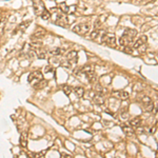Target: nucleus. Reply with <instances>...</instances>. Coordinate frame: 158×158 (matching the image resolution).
I'll return each instance as SVG.
<instances>
[{
    "label": "nucleus",
    "mask_w": 158,
    "mask_h": 158,
    "mask_svg": "<svg viewBox=\"0 0 158 158\" xmlns=\"http://www.w3.org/2000/svg\"><path fill=\"white\" fill-rule=\"evenodd\" d=\"M137 36V31L134 29H125L122 36L119 39V43L122 47H129L130 45L134 42L135 37Z\"/></svg>",
    "instance_id": "obj_1"
},
{
    "label": "nucleus",
    "mask_w": 158,
    "mask_h": 158,
    "mask_svg": "<svg viewBox=\"0 0 158 158\" xmlns=\"http://www.w3.org/2000/svg\"><path fill=\"white\" fill-rule=\"evenodd\" d=\"M51 17L54 18V23L59 27H68L70 24L69 22V18H68V15L65 14L63 12H56L54 15L51 14Z\"/></svg>",
    "instance_id": "obj_2"
},
{
    "label": "nucleus",
    "mask_w": 158,
    "mask_h": 158,
    "mask_svg": "<svg viewBox=\"0 0 158 158\" xmlns=\"http://www.w3.org/2000/svg\"><path fill=\"white\" fill-rule=\"evenodd\" d=\"M90 29H91V23L90 22H81L76 24L75 27H73V32L78 35H87L89 33Z\"/></svg>",
    "instance_id": "obj_3"
},
{
    "label": "nucleus",
    "mask_w": 158,
    "mask_h": 158,
    "mask_svg": "<svg viewBox=\"0 0 158 158\" xmlns=\"http://www.w3.org/2000/svg\"><path fill=\"white\" fill-rule=\"evenodd\" d=\"M101 43H105L110 47H116V38L113 34H108L103 32L101 35Z\"/></svg>",
    "instance_id": "obj_4"
},
{
    "label": "nucleus",
    "mask_w": 158,
    "mask_h": 158,
    "mask_svg": "<svg viewBox=\"0 0 158 158\" xmlns=\"http://www.w3.org/2000/svg\"><path fill=\"white\" fill-rule=\"evenodd\" d=\"M139 101H140L141 107L145 112H152L154 110V103L149 96H142L139 99Z\"/></svg>",
    "instance_id": "obj_5"
},
{
    "label": "nucleus",
    "mask_w": 158,
    "mask_h": 158,
    "mask_svg": "<svg viewBox=\"0 0 158 158\" xmlns=\"http://www.w3.org/2000/svg\"><path fill=\"white\" fill-rule=\"evenodd\" d=\"M33 9H34V13L36 15L40 16L43 13V11L45 10V7L41 0H33Z\"/></svg>",
    "instance_id": "obj_6"
},
{
    "label": "nucleus",
    "mask_w": 158,
    "mask_h": 158,
    "mask_svg": "<svg viewBox=\"0 0 158 158\" xmlns=\"http://www.w3.org/2000/svg\"><path fill=\"white\" fill-rule=\"evenodd\" d=\"M42 79H43V75L40 71L32 72V73L29 75V82L32 83V85H35L36 82L42 80Z\"/></svg>",
    "instance_id": "obj_7"
},
{
    "label": "nucleus",
    "mask_w": 158,
    "mask_h": 158,
    "mask_svg": "<svg viewBox=\"0 0 158 158\" xmlns=\"http://www.w3.org/2000/svg\"><path fill=\"white\" fill-rule=\"evenodd\" d=\"M113 95H115L116 97H118V98H120V99H122V100H125V99H128V98H129L130 94L128 93L127 91L120 90V91H114Z\"/></svg>",
    "instance_id": "obj_8"
},
{
    "label": "nucleus",
    "mask_w": 158,
    "mask_h": 158,
    "mask_svg": "<svg viewBox=\"0 0 158 158\" xmlns=\"http://www.w3.org/2000/svg\"><path fill=\"white\" fill-rule=\"evenodd\" d=\"M121 129H122V132L125 133V136H128V137H132V136H134V130H133V128L130 127V125H121Z\"/></svg>",
    "instance_id": "obj_9"
},
{
    "label": "nucleus",
    "mask_w": 158,
    "mask_h": 158,
    "mask_svg": "<svg viewBox=\"0 0 158 158\" xmlns=\"http://www.w3.org/2000/svg\"><path fill=\"white\" fill-rule=\"evenodd\" d=\"M67 59L70 62H77L78 60V53L76 51H71L68 53Z\"/></svg>",
    "instance_id": "obj_10"
},
{
    "label": "nucleus",
    "mask_w": 158,
    "mask_h": 158,
    "mask_svg": "<svg viewBox=\"0 0 158 158\" xmlns=\"http://www.w3.org/2000/svg\"><path fill=\"white\" fill-rule=\"evenodd\" d=\"M145 43H147V36L143 35V36H141L139 39H137V40H136V42L133 45V49L137 50L138 47H141V45H145Z\"/></svg>",
    "instance_id": "obj_11"
},
{
    "label": "nucleus",
    "mask_w": 158,
    "mask_h": 158,
    "mask_svg": "<svg viewBox=\"0 0 158 158\" xmlns=\"http://www.w3.org/2000/svg\"><path fill=\"white\" fill-rule=\"evenodd\" d=\"M93 102L97 105H102L105 103V98L101 96V94H96L93 96Z\"/></svg>",
    "instance_id": "obj_12"
},
{
    "label": "nucleus",
    "mask_w": 158,
    "mask_h": 158,
    "mask_svg": "<svg viewBox=\"0 0 158 158\" xmlns=\"http://www.w3.org/2000/svg\"><path fill=\"white\" fill-rule=\"evenodd\" d=\"M42 47V41L40 39H35V38H32L31 41V47L34 50H38Z\"/></svg>",
    "instance_id": "obj_13"
},
{
    "label": "nucleus",
    "mask_w": 158,
    "mask_h": 158,
    "mask_svg": "<svg viewBox=\"0 0 158 158\" xmlns=\"http://www.w3.org/2000/svg\"><path fill=\"white\" fill-rule=\"evenodd\" d=\"M130 125H131L132 128H139L142 125V119L140 117H135L130 121Z\"/></svg>",
    "instance_id": "obj_14"
},
{
    "label": "nucleus",
    "mask_w": 158,
    "mask_h": 158,
    "mask_svg": "<svg viewBox=\"0 0 158 158\" xmlns=\"http://www.w3.org/2000/svg\"><path fill=\"white\" fill-rule=\"evenodd\" d=\"M45 29H39L38 31H36L35 33L32 35V38H35V39H42V37L45 35Z\"/></svg>",
    "instance_id": "obj_15"
},
{
    "label": "nucleus",
    "mask_w": 158,
    "mask_h": 158,
    "mask_svg": "<svg viewBox=\"0 0 158 158\" xmlns=\"http://www.w3.org/2000/svg\"><path fill=\"white\" fill-rule=\"evenodd\" d=\"M85 77H87V79L90 81V82H94V81L96 80V73L94 72V70L85 73Z\"/></svg>",
    "instance_id": "obj_16"
},
{
    "label": "nucleus",
    "mask_w": 158,
    "mask_h": 158,
    "mask_svg": "<svg viewBox=\"0 0 158 158\" xmlns=\"http://www.w3.org/2000/svg\"><path fill=\"white\" fill-rule=\"evenodd\" d=\"M47 80L42 79V80L38 81V82H36L35 85H33V87H34V89H36V90H41V89H43V88L47 87Z\"/></svg>",
    "instance_id": "obj_17"
},
{
    "label": "nucleus",
    "mask_w": 158,
    "mask_h": 158,
    "mask_svg": "<svg viewBox=\"0 0 158 158\" xmlns=\"http://www.w3.org/2000/svg\"><path fill=\"white\" fill-rule=\"evenodd\" d=\"M20 145H21V147H23V148H25L27 145V132H23V133L21 134Z\"/></svg>",
    "instance_id": "obj_18"
},
{
    "label": "nucleus",
    "mask_w": 158,
    "mask_h": 158,
    "mask_svg": "<svg viewBox=\"0 0 158 158\" xmlns=\"http://www.w3.org/2000/svg\"><path fill=\"white\" fill-rule=\"evenodd\" d=\"M102 33L103 32H101L100 30H98V29L94 30V31L91 33V39L92 40H96V39L98 38V36H101L102 35Z\"/></svg>",
    "instance_id": "obj_19"
},
{
    "label": "nucleus",
    "mask_w": 158,
    "mask_h": 158,
    "mask_svg": "<svg viewBox=\"0 0 158 158\" xmlns=\"http://www.w3.org/2000/svg\"><path fill=\"white\" fill-rule=\"evenodd\" d=\"M73 90H74V92H75V94H76V96H77V97L81 98L83 95H85V89H83V88L77 87V88H75V89H73Z\"/></svg>",
    "instance_id": "obj_20"
},
{
    "label": "nucleus",
    "mask_w": 158,
    "mask_h": 158,
    "mask_svg": "<svg viewBox=\"0 0 158 158\" xmlns=\"http://www.w3.org/2000/svg\"><path fill=\"white\" fill-rule=\"evenodd\" d=\"M58 7H59V9H60V11L63 12L65 14H68L70 12V7H69V5H67V3H65V2L60 3V4L58 5Z\"/></svg>",
    "instance_id": "obj_21"
},
{
    "label": "nucleus",
    "mask_w": 158,
    "mask_h": 158,
    "mask_svg": "<svg viewBox=\"0 0 158 158\" xmlns=\"http://www.w3.org/2000/svg\"><path fill=\"white\" fill-rule=\"evenodd\" d=\"M62 50L60 49V47H54L53 50H51L50 51V55L52 56H59L61 55V53H62Z\"/></svg>",
    "instance_id": "obj_22"
},
{
    "label": "nucleus",
    "mask_w": 158,
    "mask_h": 158,
    "mask_svg": "<svg viewBox=\"0 0 158 158\" xmlns=\"http://www.w3.org/2000/svg\"><path fill=\"white\" fill-rule=\"evenodd\" d=\"M40 16H41V18H42L43 20H49L50 18H51V13H50L47 10H45V11H43V13L41 14Z\"/></svg>",
    "instance_id": "obj_23"
},
{
    "label": "nucleus",
    "mask_w": 158,
    "mask_h": 158,
    "mask_svg": "<svg viewBox=\"0 0 158 158\" xmlns=\"http://www.w3.org/2000/svg\"><path fill=\"white\" fill-rule=\"evenodd\" d=\"M62 90H63V92H65V95H70V94L72 93V91H73V88L65 85H63L62 87Z\"/></svg>",
    "instance_id": "obj_24"
},
{
    "label": "nucleus",
    "mask_w": 158,
    "mask_h": 158,
    "mask_svg": "<svg viewBox=\"0 0 158 158\" xmlns=\"http://www.w3.org/2000/svg\"><path fill=\"white\" fill-rule=\"evenodd\" d=\"M5 19H7V18L3 17L2 19H1V21H0V35L2 34L3 29H4V25H5Z\"/></svg>",
    "instance_id": "obj_25"
},
{
    "label": "nucleus",
    "mask_w": 158,
    "mask_h": 158,
    "mask_svg": "<svg viewBox=\"0 0 158 158\" xmlns=\"http://www.w3.org/2000/svg\"><path fill=\"white\" fill-rule=\"evenodd\" d=\"M30 23H31V21H25V22L20 23V25H19V29H20V30H25L30 25Z\"/></svg>",
    "instance_id": "obj_26"
},
{
    "label": "nucleus",
    "mask_w": 158,
    "mask_h": 158,
    "mask_svg": "<svg viewBox=\"0 0 158 158\" xmlns=\"http://www.w3.org/2000/svg\"><path fill=\"white\" fill-rule=\"evenodd\" d=\"M92 70H94L92 65H85V67H83L82 69H81V73H87V72L92 71Z\"/></svg>",
    "instance_id": "obj_27"
},
{
    "label": "nucleus",
    "mask_w": 158,
    "mask_h": 158,
    "mask_svg": "<svg viewBox=\"0 0 158 158\" xmlns=\"http://www.w3.org/2000/svg\"><path fill=\"white\" fill-rule=\"evenodd\" d=\"M101 24H102V21H101V18H98L97 20H96L95 24H94V27H96V29H98L99 27H101Z\"/></svg>",
    "instance_id": "obj_28"
},
{
    "label": "nucleus",
    "mask_w": 158,
    "mask_h": 158,
    "mask_svg": "<svg viewBox=\"0 0 158 158\" xmlns=\"http://www.w3.org/2000/svg\"><path fill=\"white\" fill-rule=\"evenodd\" d=\"M38 58L39 59H45V51H42L40 53H38Z\"/></svg>",
    "instance_id": "obj_29"
},
{
    "label": "nucleus",
    "mask_w": 158,
    "mask_h": 158,
    "mask_svg": "<svg viewBox=\"0 0 158 158\" xmlns=\"http://www.w3.org/2000/svg\"><path fill=\"white\" fill-rule=\"evenodd\" d=\"M45 153H47V151H43V152H39V153L35 154V157H45Z\"/></svg>",
    "instance_id": "obj_30"
},
{
    "label": "nucleus",
    "mask_w": 158,
    "mask_h": 158,
    "mask_svg": "<svg viewBox=\"0 0 158 158\" xmlns=\"http://www.w3.org/2000/svg\"><path fill=\"white\" fill-rule=\"evenodd\" d=\"M128 117H129V115H128V112H122L121 113V118H122L123 120H125V119H128Z\"/></svg>",
    "instance_id": "obj_31"
},
{
    "label": "nucleus",
    "mask_w": 158,
    "mask_h": 158,
    "mask_svg": "<svg viewBox=\"0 0 158 158\" xmlns=\"http://www.w3.org/2000/svg\"><path fill=\"white\" fill-rule=\"evenodd\" d=\"M61 156H62V157H72L71 155H69V154H65V153H61Z\"/></svg>",
    "instance_id": "obj_32"
}]
</instances>
